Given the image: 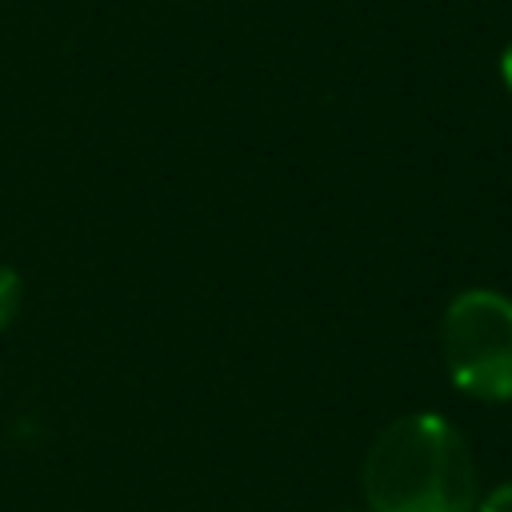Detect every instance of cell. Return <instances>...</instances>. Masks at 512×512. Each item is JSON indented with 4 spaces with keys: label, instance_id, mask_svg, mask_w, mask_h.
Listing matches in <instances>:
<instances>
[{
    "label": "cell",
    "instance_id": "cell-1",
    "mask_svg": "<svg viewBox=\"0 0 512 512\" xmlns=\"http://www.w3.org/2000/svg\"><path fill=\"white\" fill-rule=\"evenodd\" d=\"M368 512H476L480 484L464 432L440 412H408L376 432L360 464Z\"/></svg>",
    "mask_w": 512,
    "mask_h": 512
},
{
    "label": "cell",
    "instance_id": "cell-2",
    "mask_svg": "<svg viewBox=\"0 0 512 512\" xmlns=\"http://www.w3.org/2000/svg\"><path fill=\"white\" fill-rule=\"evenodd\" d=\"M440 360L456 392L504 404L512 400V296L464 288L440 316Z\"/></svg>",
    "mask_w": 512,
    "mask_h": 512
},
{
    "label": "cell",
    "instance_id": "cell-3",
    "mask_svg": "<svg viewBox=\"0 0 512 512\" xmlns=\"http://www.w3.org/2000/svg\"><path fill=\"white\" fill-rule=\"evenodd\" d=\"M16 312H20V272L0 264V332L16 320Z\"/></svg>",
    "mask_w": 512,
    "mask_h": 512
},
{
    "label": "cell",
    "instance_id": "cell-4",
    "mask_svg": "<svg viewBox=\"0 0 512 512\" xmlns=\"http://www.w3.org/2000/svg\"><path fill=\"white\" fill-rule=\"evenodd\" d=\"M476 512H512V480H504L492 492H484L476 500Z\"/></svg>",
    "mask_w": 512,
    "mask_h": 512
},
{
    "label": "cell",
    "instance_id": "cell-5",
    "mask_svg": "<svg viewBox=\"0 0 512 512\" xmlns=\"http://www.w3.org/2000/svg\"><path fill=\"white\" fill-rule=\"evenodd\" d=\"M500 80H504V88H508V96H512V44L500 52Z\"/></svg>",
    "mask_w": 512,
    "mask_h": 512
}]
</instances>
